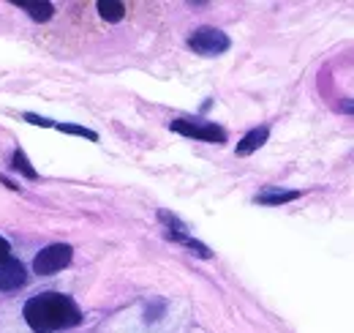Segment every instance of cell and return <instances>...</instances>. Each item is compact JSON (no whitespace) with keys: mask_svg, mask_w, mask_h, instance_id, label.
Returning a JSON list of instances; mask_svg holds the SVG:
<instances>
[{"mask_svg":"<svg viewBox=\"0 0 354 333\" xmlns=\"http://www.w3.org/2000/svg\"><path fill=\"white\" fill-rule=\"evenodd\" d=\"M82 320L80 306L60 292H41L25 303V323L36 333H52L71 328Z\"/></svg>","mask_w":354,"mask_h":333,"instance_id":"6da1fadb","label":"cell"},{"mask_svg":"<svg viewBox=\"0 0 354 333\" xmlns=\"http://www.w3.org/2000/svg\"><path fill=\"white\" fill-rule=\"evenodd\" d=\"M71 257H74V249H71L68 243H52V246H46V249H41V251L36 254V260H33V273H39V276H52V273L63 271V268L71 262Z\"/></svg>","mask_w":354,"mask_h":333,"instance_id":"7a4b0ae2","label":"cell"},{"mask_svg":"<svg viewBox=\"0 0 354 333\" xmlns=\"http://www.w3.org/2000/svg\"><path fill=\"white\" fill-rule=\"evenodd\" d=\"M172 132L194 137V140H202V143H226V132L216 123H207V120H185V118H180V120H172Z\"/></svg>","mask_w":354,"mask_h":333,"instance_id":"3957f363","label":"cell"},{"mask_svg":"<svg viewBox=\"0 0 354 333\" xmlns=\"http://www.w3.org/2000/svg\"><path fill=\"white\" fill-rule=\"evenodd\" d=\"M188 47L194 49V52H199V55L213 57V55H221V52L229 49V36L221 33L218 28H199V30L188 39Z\"/></svg>","mask_w":354,"mask_h":333,"instance_id":"277c9868","label":"cell"},{"mask_svg":"<svg viewBox=\"0 0 354 333\" xmlns=\"http://www.w3.org/2000/svg\"><path fill=\"white\" fill-rule=\"evenodd\" d=\"M25 282H28V273H25V265H22V262L6 260V262L0 265V289H3V292L19 289Z\"/></svg>","mask_w":354,"mask_h":333,"instance_id":"5b68a950","label":"cell"},{"mask_svg":"<svg viewBox=\"0 0 354 333\" xmlns=\"http://www.w3.org/2000/svg\"><path fill=\"white\" fill-rule=\"evenodd\" d=\"M267 137H270V129H267V126H259V129L248 132V134L240 140V145H237V156H248V153L259 150V147L267 143Z\"/></svg>","mask_w":354,"mask_h":333,"instance_id":"8992f818","label":"cell"},{"mask_svg":"<svg viewBox=\"0 0 354 333\" xmlns=\"http://www.w3.org/2000/svg\"><path fill=\"white\" fill-rule=\"evenodd\" d=\"M19 8H25L36 22H46L52 14H55V6L46 3V0H14Z\"/></svg>","mask_w":354,"mask_h":333,"instance_id":"52a82bcc","label":"cell"},{"mask_svg":"<svg viewBox=\"0 0 354 333\" xmlns=\"http://www.w3.org/2000/svg\"><path fill=\"white\" fill-rule=\"evenodd\" d=\"M95 8H98V14H101L106 22H120V19L126 17V6H123L120 0H98Z\"/></svg>","mask_w":354,"mask_h":333,"instance_id":"ba28073f","label":"cell"},{"mask_svg":"<svg viewBox=\"0 0 354 333\" xmlns=\"http://www.w3.org/2000/svg\"><path fill=\"white\" fill-rule=\"evenodd\" d=\"M297 197H300V191L270 189V191H262V194H257V202H259V205H283V202H292V199H297Z\"/></svg>","mask_w":354,"mask_h":333,"instance_id":"9c48e42d","label":"cell"},{"mask_svg":"<svg viewBox=\"0 0 354 333\" xmlns=\"http://www.w3.org/2000/svg\"><path fill=\"white\" fill-rule=\"evenodd\" d=\"M11 167H14V170H19V172H22L25 178H30V181H36V178H39V172L33 170V164L28 161V156H25L22 150H14V156H11Z\"/></svg>","mask_w":354,"mask_h":333,"instance_id":"30bf717a","label":"cell"},{"mask_svg":"<svg viewBox=\"0 0 354 333\" xmlns=\"http://www.w3.org/2000/svg\"><path fill=\"white\" fill-rule=\"evenodd\" d=\"M57 129H60L63 134H77V137H85V140L98 143V134H95V132H90V129H85V126H74V123H57Z\"/></svg>","mask_w":354,"mask_h":333,"instance_id":"8fae6325","label":"cell"},{"mask_svg":"<svg viewBox=\"0 0 354 333\" xmlns=\"http://www.w3.org/2000/svg\"><path fill=\"white\" fill-rule=\"evenodd\" d=\"M25 120H28V123H33V126H44V129H52V126H55V120H46V118L33 115V112H25Z\"/></svg>","mask_w":354,"mask_h":333,"instance_id":"7c38bea8","label":"cell"},{"mask_svg":"<svg viewBox=\"0 0 354 333\" xmlns=\"http://www.w3.org/2000/svg\"><path fill=\"white\" fill-rule=\"evenodd\" d=\"M6 260H11V246H8L6 238H0V265H3Z\"/></svg>","mask_w":354,"mask_h":333,"instance_id":"4fadbf2b","label":"cell"},{"mask_svg":"<svg viewBox=\"0 0 354 333\" xmlns=\"http://www.w3.org/2000/svg\"><path fill=\"white\" fill-rule=\"evenodd\" d=\"M344 109H346V112H354V101H346V104H344Z\"/></svg>","mask_w":354,"mask_h":333,"instance_id":"5bb4252c","label":"cell"}]
</instances>
